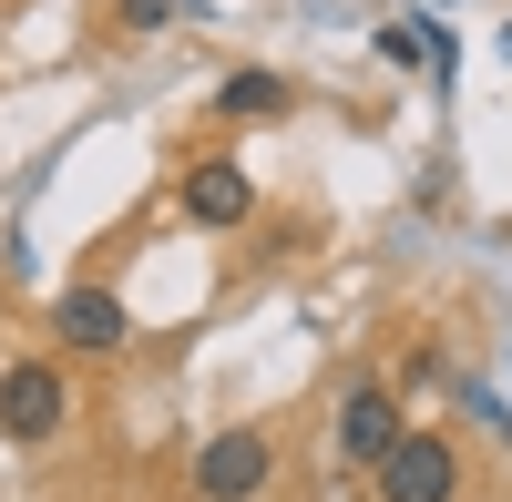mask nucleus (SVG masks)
I'll use <instances>...</instances> for the list:
<instances>
[{"label": "nucleus", "mask_w": 512, "mask_h": 502, "mask_svg": "<svg viewBox=\"0 0 512 502\" xmlns=\"http://www.w3.org/2000/svg\"><path fill=\"white\" fill-rule=\"evenodd\" d=\"M390 441H400V410H390V390H349L338 400V462H390Z\"/></svg>", "instance_id": "39448f33"}, {"label": "nucleus", "mask_w": 512, "mask_h": 502, "mask_svg": "<svg viewBox=\"0 0 512 502\" xmlns=\"http://www.w3.org/2000/svg\"><path fill=\"white\" fill-rule=\"evenodd\" d=\"M369 482H379V502H461V451L441 431H400Z\"/></svg>", "instance_id": "f257e3e1"}, {"label": "nucleus", "mask_w": 512, "mask_h": 502, "mask_svg": "<svg viewBox=\"0 0 512 502\" xmlns=\"http://www.w3.org/2000/svg\"><path fill=\"white\" fill-rule=\"evenodd\" d=\"M185 216H195V226H246V216H256V185H246V164L205 154L195 175H185Z\"/></svg>", "instance_id": "20e7f679"}, {"label": "nucleus", "mask_w": 512, "mask_h": 502, "mask_svg": "<svg viewBox=\"0 0 512 502\" xmlns=\"http://www.w3.org/2000/svg\"><path fill=\"white\" fill-rule=\"evenodd\" d=\"M62 410H72L62 369H11V380H0V441H52Z\"/></svg>", "instance_id": "7ed1b4c3"}, {"label": "nucleus", "mask_w": 512, "mask_h": 502, "mask_svg": "<svg viewBox=\"0 0 512 502\" xmlns=\"http://www.w3.org/2000/svg\"><path fill=\"white\" fill-rule=\"evenodd\" d=\"M277 482V441L267 431H216L195 451V502H256Z\"/></svg>", "instance_id": "f03ea898"}, {"label": "nucleus", "mask_w": 512, "mask_h": 502, "mask_svg": "<svg viewBox=\"0 0 512 502\" xmlns=\"http://www.w3.org/2000/svg\"><path fill=\"white\" fill-rule=\"evenodd\" d=\"M216 103H226L236 123H277V113H287V82H277V72H226Z\"/></svg>", "instance_id": "0eeeda50"}, {"label": "nucleus", "mask_w": 512, "mask_h": 502, "mask_svg": "<svg viewBox=\"0 0 512 502\" xmlns=\"http://www.w3.org/2000/svg\"><path fill=\"white\" fill-rule=\"evenodd\" d=\"M62 339L72 349H123V339H134V318H123V298H113V287H62Z\"/></svg>", "instance_id": "423d86ee"}, {"label": "nucleus", "mask_w": 512, "mask_h": 502, "mask_svg": "<svg viewBox=\"0 0 512 502\" xmlns=\"http://www.w3.org/2000/svg\"><path fill=\"white\" fill-rule=\"evenodd\" d=\"M502 62H512V21H502Z\"/></svg>", "instance_id": "1a4fd4ad"}, {"label": "nucleus", "mask_w": 512, "mask_h": 502, "mask_svg": "<svg viewBox=\"0 0 512 502\" xmlns=\"http://www.w3.org/2000/svg\"><path fill=\"white\" fill-rule=\"evenodd\" d=\"M175 21V0H123V31H164Z\"/></svg>", "instance_id": "6e6552de"}]
</instances>
